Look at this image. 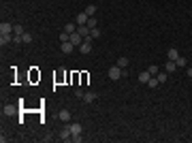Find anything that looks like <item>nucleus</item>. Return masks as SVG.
Returning a JSON list of instances; mask_svg holds the SVG:
<instances>
[{
	"label": "nucleus",
	"instance_id": "obj_8",
	"mask_svg": "<svg viewBox=\"0 0 192 143\" xmlns=\"http://www.w3.org/2000/svg\"><path fill=\"white\" fill-rule=\"evenodd\" d=\"M60 49L64 51V54H73V51H75V45H73L71 41H66V43H62V45H60Z\"/></svg>",
	"mask_w": 192,
	"mask_h": 143
},
{
	"label": "nucleus",
	"instance_id": "obj_12",
	"mask_svg": "<svg viewBox=\"0 0 192 143\" xmlns=\"http://www.w3.org/2000/svg\"><path fill=\"white\" fill-rule=\"evenodd\" d=\"M13 41V34H0V45L4 47V45H9Z\"/></svg>",
	"mask_w": 192,
	"mask_h": 143
},
{
	"label": "nucleus",
	"instance_id": "obj_29",
	"mask_svg": "<svg viewBox=\"0 0 192 143\" xmlns=\"http://www.w3.org/2000/svg\"><path fill=\"white\" fill-rule=\"evenodd\" d=\"M83 94H85L83 90H75V96H77V98H83Z\"/></svg>",
	"mask_w": 192,
	"mask_h": 143
},
{
	"label": "nucleus",
	"instance_id": "obj_7",
	"mask_svg": "<svg viewBox=\"0 0 192 143\" xmlns=\"http://www.w3.org/2000/svg\"><path fill=\"white\" fill-rule=\"evenodd\" d=\"M58 120H62L64 124H68V122H71V111H68V109H62L60 113H58Z\"/></svg>",
	"mask_w": 192,
	"mask_h": 143
},
{
	"label": "nucleus",
	"instance_id": "obj_27",
	"mask_svg": "<svg viewBox=\"0 0 192 143\" xmlns=\"http://www.w3.org/2000/svg\"><path fill=\"white\" fill-rule=\"evenodd\" d=\"M13 32H15V34H24V28H22V26H15Z\"/></svg>",
	"mask_w": 192,
	"mask_h": 143
},
{
	"label": "nucleus",
	"instance_id": "obj_19",
	"mask_svg": "<svg viewBox=\"0 0 192 143\" xmlns=\"http://www.w3.org/2000/svg\"><path fill=\"white\" fill-rule=\"evenodd\" d=\"M94 98H96L94 92H85V94H83V100H85V103H92Z\"/></svg>",
	"mask_w": 192,
	"mask_h": 143
},
{
	"label": "nucleus",
	"instance_id": "obj_22",
	"mask_svg": "<svg viewBox=\"0 0 192 143\" xmlns=\"http://www.w3.org/2000/svg\"><path fill=\"white\" fill-rule=\"evenodd\" d=\"M118 66H122V69H126V66H128V58H124V56H122V58L118 60Z\"/></svg>",
	"mask_w": 192,
	"mask_h": 143
},
{
	"label": "nucleus",
	"instance_id": "obj_1",
	"mask_svg": "<svg viewBox=\"0 0 192 143\" xmlns=\"http://www.w3.org/2000/svg\"><path fill=\"white\" fill-rule=\"evenodd\" d=\"M122 75H124V71H122V66H118V64L109 69V79H113V81H118Z\"/></svg>",
	"mask_w": 192,
	"mask_h": 143
},
{
	"label": "nucleus",
	"instance_id": "obj_17",
	"mask_svg": "<svg viewBox=\"0 0 192 143\" xmlns=\"http://www.w3.org/2000/svg\"><path fill=\"white\" fill-rule=\"evenodd\" d=\"M85 13H88L90 17H94V13H96V4H88V7H85Z\"/></svg>",
	"mask_w": 192,
	"mask_h": 143
},
{
	"label": "nucleus",
	"instance_id": "obj_15",
	"mask_svg": "<svg viewBox=\"0 0 192 143\" xmlns=\"http://www.w3.org/2000/svg\"><path fill=\"white\" fill-rule=\"evenodd\" d=\"M75 30H77V24H75V22H68V24L64 26V32H68V34H73Z\"/></svg>",
	"mask_w": 192,
	"mask_h": 143
},
{
	"label": "nucleus",
	"instance_id": "obj_6",
	"mask_svg": "<svg viewBox=\"0 0 192 143\" xmlns=\"http://www.w3.org/2000/svg\"><path fill=\"white\" fill-rule=\"evenodd\" d=\"M13 28H15V26H11L9 22H2V24H0V34H11Z\"/></svg>",
	"mask_w": 192,
	"mask_h": 143
},
{
	"label": "nucleus",
	"instance_id": "obj_10",
	"mask_svg": "<svg viewBox=\"0 0 192 143\" xmlns=\"http://www.w3.org/2000/svg\"><path fill=\"white\" fill-rule=\"evenodd\" d=\"M77 32H79V34L83 36V38H88V36H90V28H88V26H77Z\"/></svg>",
	"mask_w": 192,
	"mask_h": 143
},
{
	"label": "nucleus",
	"instance_id": "obj_18",
	"mask_svg": "<svg viewBox=\"0 0 192 143\" xmlns=\"http://www.w3.org/2000/svg\"><path fill=\"white\" fill-rule=\"evenodd\" d=\"M147 88H158V77L156 75H152V79L147 81Z\"/></svg>",
	"mask_w": 192,
	"mask_h": 143
},
{
	"label": "nucleus",
	"instance_id": "obj_5",
	"mask_svg": "<svg viewBox=\"0 0 192 143\" xmlns=\"http://www.w3.org/2000/svg\"><path fill=\"white\" fill-rule=\"evenodd\" d=\"M58 137H60L62 141H71V137H73V135H71V128H68V124H66V126H64V128H62V130L58 132Z\"/></svg>",
	"mask_w": 192,
	"mask_h": 143
},
{
	"label": "nucleus",
	"instance_id": "obj_13",
	"mask_svg": "<svg viewBox=\"0 0 192 143\" xmlns=\"http://www.w3.org/2000/svg\"><path fill=\"white\" fill-rule=\"evenodd\" d=\"M175 69H177V64H175L173 60H167V64H164V71H167V73H175Z\"/></svg>",
	"mask_w": 192,
	"mask_h": 143
},
{
	"label": "nucleus",
	"instance_id": "obj_14",
	"mask_svg": "<svg viewBox=\"0 0 192 143\" xmlns=\"http://www.w3.org/2000/svg\"><path fill=\"white\" fill-rule=\"evenodd\" d=\"M17 113V105H7L4 107V115H15Z\"/></svg>",
	"mask_w": 192,
	"mask_h": 143
},
{
	"label": "nucleus",
	"instance_id": "obj_23",
	"mask_svg": "<svg viewBox=\"0 0 192 143\" xmlns=\"http://www.w3.org/2000/svg\"><path fill=\"white\" fill-rule=\"evenodd\" d=\"M98 36H100V30H98V28H92V30H90V38H98Z\"/></svg>",
	"mask_w": 192,
	"mask_h": 143
},
{
	"label": "nucleus",
	"instance_id": "obj_24",
	"mask_svg": "<svg viewBox=\"0 0 192 143\" xmlns=\"http://www.w3.org/2000/svg\"><path fill=\"white\" fill-rule=\"evenodd\" d=\"M175 64H177V66H186V64H188V60L184 58V56H179V58H177V62H175Z\"/></svg>",
	"mask_w": 192,
	"mask_h": 143
},
{
	"label": "nucleus",
	"instance_id": "obj_25",
	"mask_svg": "<svg viewBox=\"0 0 192 143\" xmlns=\"http://www.w3.org/2000/svg\"><path fill=\"white\" fill-rule=\"evenodd\" d=\"M22 41H24V43H32V34L24 32V34H22Z\"/></svg>",
	"mask_w": 192,
	"mask_h": 143
},
{
	"label": "nucleus",
	"instance_id": "obj_20",
	"mask_svg": "<svg viewBox=\"0 0 192 143\" xmlns=\"http://www.w3.org/2000/svg\"><path fill=\"white\" fill-rule=\"evenodd\" d=\"M88 28H90V30H92V28H98V22H96V17H90V19H88Z\"/></svg>",
	"mask_w": 192,
	"mask_h": 143
},
{
	"label": "nucleus",
	"instance_id": "obj_11",
	"mask_svg": "<svg viewBox=\"0 0 192 143\" xmlns=\"http://www.w3.org/2000/svg\"><path fill=\"white\" fill-rule=\"evenodd\" d=\"M167 58L173 60V62H177V58H179V51H177V49H169V51H167Z\"/></svg>",
	"mask_w": 192,
	"mask_h": 143
},
{
	"label": "nucleus",
	"instance_id": "obj_2",
	"mask_svg": "<svg viewBox=\"0 0 192 143\" xmlns=\"http://www.w3.org/2000/svg\"><path fill=\"white\" fill-rule=\"evenodd\" d=\"M88 19H90V15H88V13H77V15H75V24L77 26H83V24H88Z\"/></svg>",
	"mask_w": 192,
	"mask_h": 143
},
{
	"label": "nucleus",
	"instance_id": "obj_28",
	"mask_svg": "<svg viewBox=\"0 0 192 143\" xmlns=\"http://www.w3.org/2000/svg\"><path fill=\"white\" fill-rule=\"evenodd\" d=\"M13 43H24V41H22V34H13Z\"/></svg>",
	"mask_w": 192,
	"mask_h": 143
},
{
	"label": "nucleus",
	"instance_id": "obj_3",
	"mask_svg": "<svg viewBox=\"0 0 192 143\" xmlns=\"http://www.w3.org/2000/svg\"><path fill=\"white\" fill-rule=\"evenodd\" d=\"M79 51H81V54H85V56H88V54H92V43H90V36H88L83 43L79 45Z\"/></svg>",
	"mask_w": 192,
	"mask_h": 143
},
{
	"label": "nucleus",
	"instance_id": "obj_9",
	"mask_svg": "<svg viewBox=\"0 0 192 143\" xmlns=\"http://www.w3.org/2000/svg\"><path fill=\"white\" fill-rule=\"evenodd\" d=\"M152 79V75H149V71H143V73H139V84H145L147 85V81Z\"/></svg>",
	"mask_w": 192,
	"mask_h": 143
},
{
	"label": "nucleus",
	"instance_id": "obj_4",
	"mask_svg": "<svg viewBox=\"0 0 192 143\" xmlns=\"http://www.w3.org/2000/svg\"><path fill=\"white\" fill-rule=\"evenodd\" d=\"M83 41H85V38H83V36H81V34H79L77 30H75V32H73V34H71V43H73V45H75V47H79V45H81Z\"/></svg>",
	"mask_w": 192,
	"mask_h": 143
},
{
	"label": "nucleus",
	"instance_id": "obj_21",
	"mask_svg": "<svg viewBox=\"0 0 192 143\" xmlns=\"http://www.w3.org/2000/svg\"><path fill=\"white\" fill-rule=\"evenodd\" d=\"M147 71H149V75H158V73H160V69H158L156 64H149V66H147Z\"/></svg>",
	"mask_w": 192,
	"mask_h": 143
},
{
	"label": "nucleus",
	"instance_id": "obj_16",
	"mask_svg": "<svg viewBox=\"0 0 192 143\" xmlns=\"http://www.w3.org/2000/svg\"><path fill=\"white\" fill-rule=\"evenodd\" d=\"M156 77H158V84H164V81L169 79V73H167V71H160Z\"/></svg>",
	"mask_w": 192,
	"mask_h": 143
},
{
	"label": "nucleus",
	"instance_id": "obj_26",
	"mask_svg": "<svg viewBox=\"0 0 192 143\" xmlns=\"http://www.w3.org/2000/svg\"><path fill=\"white\" fill-rule=\"evenodd\" d=\"M71 141H75V143H81V141H83V137H81V135H73V137H71Z\"/></svg>",
	"mask_w": 192,
	"mask_h": 143
}]
</instances>
